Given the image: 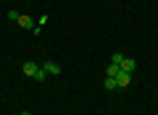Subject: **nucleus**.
<instances>
[{
    "mask_svg": "<svg viewBox=\"0 0 158 115\" xmlns=\"http://www.w3.org/2000/svg\"><path fill=\"white\" fill-rule=\"evenodd\" d=\"M132 84V73H127V71H118V76H116V86H129Z\"/></svg>",
    "mask_w": 158,
    "mask_h": 115,
    "instance_id": "obj_1",
    "label": "nucleus"
},
{
    "mask_svg": "<svg viewBox=\"0 0 158 115\" xmlns=\"http://www.w3.org/2000/svg\"><path fill=\"white\" fill-rule=\"evenodd\" d=\"M118 68H121V71H127V73H132V71H135V68H137V63L132 60V58H124V60H121V66H118Z\"/></svg>",
    "mask_w": 158,
    "mask_h": 115,
    "instance_id": "obj_4",
    "label": "nucleus"
},
{
    "mask_svg": "<svg viewBox=\"0 0 158 115\" xmlns=\"http://www.w3.org/2000/svg\"><path fill=\"white\" fill-rule=\"evenodd\" d=\"M19 16H21V13H16V11H8V18H11V21H19Z\"/></svg>",
    "mask_w": 158,
    "mask_h": 115,
    "instance_id": "obj_10",
    "label": "nucleus"
},
{
    "mask_svg": "<svg viewBox=\"0 0 158 115\" xmlns=\"http://www.w3.org/2000/svg\"><path fill=\"white\" fill-rule=\"evenodd\" d=\"M21 71L24 73H27V76H37V71H40V68H37V63H32V60H27V63H24V66H21Z\"/></svg>",
    "mask_w": 158,
    "mask_h": 115,
    "instance_id": "obj_2",
    "label": "nucleus"
},
{
    "mask_svg": "<svg viewBox=\"0 0 158 115\" xmlns=\"http://www.w3.org/2000/svg\"><path fill=\"white\" fill-rule=\"evenodd\" d=\"M106 89H116V79L108 76V79H106Z\"/></svg>",
    "mask_w": 158,
    "mask_h": 115,
    "instance_id": "obj_9",
    "label": "nucleus"
},
{
    "mask_svg": "<svg viewBox=\"0 0 158 115\" xmlns=\"http://www.w3.org/2000/svg\"><path fill=\"white\" fill-rule=\"evenodd\" d=\"M21 115H32V113H21Z\"/></svg>",
    "mask_w": 158,
    "mask_h": 115,
    "instance_id": "obj_11",
    "label": "nucleus"
},
{
    "mask_svg": "<svg viewBox=\"0 0 158 115\" xmlns=\"http://www.w3.org/2000/svg\"><path fill=\"white\" fill-rule=\"evenodd\" d=\"M121 60H124V55H121V52H113V55H111V63H116V66H121Z\"/></svg>",
    "mask_w": 158,
    "mask_h": 115,
    "instance_id": "obj_7",
    "label": "nucleus"
},
{
    "mask_svg": "<svg viewBox=\"0 0 158 115\" xmlns=\"http://www.w3.org/2000/svg\"><path fill=\"white\" fill-rule=\"evenodd\" d=\"M118 71H121V68H118L116 63H108V68H106V76H111V79H116V76H118Z\"/></svg>",
    "mask_w": 158,
    "mask_h": 115,
    "instance_id": "obj_5",
    "label": "nucleus"
},
{
    "mask_svg": "<svg viewBox=\"0 0 158 115\" xmlns=\"http://www.w3.org/2000/svg\"><path fill=\"white\" fill-rule=\"evenodd\" d=\"M19 24H21L24 29H32V32H34V24H32V18H29V16H19Z\"/></svg>",
    "mask_w": 158,
    "mask_h": 115,
    "instance_id": "obj_6",
    "label": "nucleus"
},
{
    "mask_svg": "<svg viewBox=\"0 0 158 115\" xmlns=\"http://www.w3.org/2000/svg\"><path fill=\"white\" fill-rule=\"evenodd\" d=\"M34 79H37V81H45V79H48V73H45V68H40V71H37V76H34Z\"/></svg>",
    "mask_w": 158,
    "mask_h": 115,
    "instance_id": "obj_8",
    "label": "nucleus"
},
{
    "mask_svg": "<svg viewBox=\"0 0 158 115\" xmlns=\"http://www.w3.org/2000/svg\"><path fill=\"white\" fill-rule=\"evenodd\" d=\"M45 73H53V76H58V73H61V66H58V63H53V60H45Z\"/></svg>",
    "mask_w": 158,
    "mask_h": 115,
    "instance_id": "obj_3",
    "label": "nucleus"
}]
</instances>
